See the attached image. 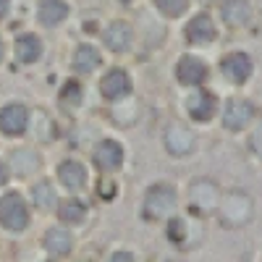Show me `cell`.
I'll return each instance as SVG.
<instances>
[{"instance_id":"6da1fadb","label":"cell","mask_w":262,"mask_h":262,"mask_svg":"<svg viewBox=\"0 0 262 262\" xmlns=\"http://www.w3.org/2000/svg\"><path fill=\"white\" fill-rule=\"evenodd\" d=\"M0 223L11 231H24L27 223H29V210L24 205V200L11 191V194H3L0 196Z\"/></svg>"},{"instance_id":"7a4b0ae2","label":"cell","mask_w":262,"mask_h":262,"mask_svg":"<svg viewBox=\"0 0 262 262\" xmlns=\"http://www.w3.org/2000/svg\"><path fill=\"white\" fill-rule=\"evenodd\" d=\"M173 207H176V191H173L170 186H152L144 196V217H149V221H158V217H165L173 212Z\"/></svg>"},{"instance_id":"3957f363","label":"cell","mask_w":262,"mask_h":262,"mask_svg":"<svg viewBox=\"0 0 262 262\" xmlns=\"http://www.w3.org/2000/svg\"><path fill=\"white\" fill-rule=\"evenodd\" d=\"M221 69H223V76L233 84H242L249 79L252 74V60L244 55V53H228L223 60H221Z\"/></svg>"},{"instance_id":"277c9868","label":"cell","mask_w":262,"mask_h":262,"mask_svg":"<svg viewBox=\"0 0 262 262\" xmlns=\"http://www.w3.org/2000/svg\"><path fill=\"white\" fill-rule=\"evenodd\" d=\"M131 90V81H128V74L121 71V69H113V71H107L100 81V92L107 97V100H121L126 97Z\"/></svg>"},{"instance_id":"5b68a950","label":"cell","mask_w":262,"mask_h":262,"mask_svg":"<svg viewBox=\"0 0 262 262\" xmlns=\"http://www.w3.org/2000/svg\"><path fill=\"white\" fill-rule=\"evenodd\" d=\"M27 128V107L24 105H8L0 111V131L11 137L24 134Z\"/></svg>"},{"instance_id":"8992f818","label":"cell","mask_w":262,"mask_h":262,"mask_svg":"<svg viewBox=\"0 0 262 262\" xmlns=\"http://www.w3.org/2000/svg\"><path fill=\"white\" fill-rule=\"evenodd\" d=\"M179 81L181 84H189V86H196V84H202L207 79V66L200 60V58H194V55H184L179 60Z\"/></svg>"},{"instance_id":"52a82bcc","label":"cell","mask_w":262,"mask_h":262,"mask_svg":"<svg viewBox=\"0 0 262 262\" xmlns=\"http://www.w3.org/2000/svg\"><path fill=\"white\" fill-rule=\"evenodd\" d=\"M121 160H123V149H121L118 142L105 139V142L97 144V149H95V165L100 170H116L121 165Z\"/></svg>"},{"instance_id":"ba28073f","label":"cell","mask_w":262,"mask_h":262,"mask_svg":"<svg viewBox=\"0 0 262 262\" xmlns=\"http://www.w3.org/2000/svg\"><path fill=\"white\" fill-rule=\"evenodd\" d=\"M252 121V105L244 102V100H231L226 105V113H223V126L231 128V131H238L244 128L247 123Z\"/></svg>"},{"instance_id":"9c48e42d","label":"cell","mask_w":262,"mask_h":262,"mask_svg":"<svg viewBox=\"0 0 262 262\" xmlns=\"http://www.w3.org/2000/svg\"><path fill=\"white\" fill-rule=\"evenodd\" d=\"M215 37V27H212V18L207 13H200L194 16L189 24H186V39L194 42V45H205Z\"/></svg>"},{"instance_id":"30bf717a","label":"cell","mask_w":262,"mask_h":262,"mask_svg":"<svg viewBox=\"0 0 262 262\" xmlns=\"http://www.w3.org/2000/svg\"><path fill=\"white\" fill-rule=\"evenodd\" d=\"M102 39H105V45L111 50L121 53V50H126L131 45V27L126 24V21H113V24L105 29Z\"/></svg>"},{"instance_id":"8fae6325","label":"cell","mask_w":262,"mask_h":262,"mask_svg":"<svg viewBox=\"0 0 262 262\" xmlns=\"http://www.w3.org/2000/svg\"><path fill=\"white\" fill-rule=\"evenodd\" d=\"M13 50H16V60H21V63H34L39 55H42V42L37 39V34H18L16 37V45H13Z\"/></svg>"},{"instance_id":"7c38bea8","label":"cell","mask_w":262,"mask_h":262,"mask_svg":"<svg viewBox=\"0 0 262 262\" xmlns=\"http://www.w3.org/2000/svg\"><path fill=\"white\" fill-rule=\"evenodd\" d=\"M66 16H69V6H66L63 0H42L39 8H37V18H39V24H45V27L60 24Z\"/></svg>"},{"instance_id":"4fadbf2b","label":"cell","mask_w":262,"mask_h":262,"mask_svg":"<svg viewBox=\"0 0 262 262\" xmlns=\"http://www.w3.org/2000/svg\"><path fill=\"white\" fill-rule=\"evenodd\" d=\"M165 144L173 155H186V152L194 147V137L189 128H181V126H170L168 134H165Z\"/></svg>"},{"instance_id":"5bb4252c","label":"cell","mask_w":262,"mask_h":262,"mask_svg":"<svg viewBox=\"0 0 262 262\" xmlns=\"http://www.w3.org/2000/svg\"><path fill=\"white\" fill-rule=\"evenodd\" d=\"M215 107H217V102H215V97L210 92H196L189 100V113H191L194 121H210L212 113H215Z\"/></svg>"},{"instance_id":"9a60e30c","label":"cell","mask_w":262,"mask_h":262,"mask_svg":"<svg viewBox=\"0 0 262 262\" xmlns=\"http://www.w3.org/2000/svg\"><path fill=\"white\" fill-rule=\"evenodd\" d=\"M221 13H223L226 24L242 27V24H247V18H249V3L247 0H223Z\"/></svg>"},{"instance_id":"2e32d148","label":"cell","mask_w":262,"mask_h":262,"mask_svg":"<svg viewBox=\"0 0 262 262\" xmlns=\"http://www.w3.org/2000/svg\"><path fill=\"white\" fill-rule=\"evenodd\" d=\"M71 233L69 231H63V228H50L48 236H45V249L55 257H63V254H69L71 252Z\"/></svg>"},{"instance_id":"e0dca14e","label":"cell","mask_w":262,"mask_h":262,"mask_svg":"<svg viewBox=\"0 0 262 262\" xmlns=\"http://www.w3.org/2000/svg\"><path fill=\"white\" fill-rule=\"evenodd\" d=\"M58 179L69 186V189H81L84 181H86V173H84V168H81L79 163L66 160V163L58 165Z\"/></svg>"},{"instance_id":"ac0fdd59","label":"cell","mask_w":262,"mask_h":262,"mask_svg":"<svg viewBox=\"0 0 262 262\" xmlns=\"http://www.w3.org/2000/svg\"><path fill=\"white\" fill-rule=\"evenodd\" d=\"M100 63H102V58H100L97 48H92V45H79V48H76V53H74V66H76L81 74L95 71Z\"/></svg>"},{"instance_id":"d6986e66","label":"cell","mask_w":262,"mask_h":262,"mask_svg":"<svg viewBox=\"0 0 262 262\" xmlns=\"http://www.w3.org/2000/svg\"><path fill=\"white\" fill-rule=\"evenodd\" d=\"M58 217L66 223H84L86 217V207L79 202V200H66L58 205Z\"/></svg>"},{"instance_id":"ffe728a7","label":"cell","mask_w":262,"mask_h":262,"mask_svg":"<svg viewBox=\"0 0 262 262\" xmlns=\"http://www.w3.org/2000/svg\"><path fill=\"white\" fill-rule=\"evenodd\" d=\"M37 155L34 152H29V149H18V152H13V168H16V173L18 176H29V173H34L37 170Z\"/></svg>"},{"instance_id":"44dd1931","label":"cell","mask_w":262,"mask_h":262,"mask_svg":"<svg viewBox=\"0 0 262 262\" xmlns=\"http://www.w3.org/2000/svg\"><path fill=\"white\" fill-rule=\"evenodd\" d=\"M226 215L233 223L244 221V217L249 215V200L247 196H231V200H226Z\"/></svg>"},{"instance_id":"7402d4cb","label":"cell","mask_w":262,"mask_h":262,"mask_svg":"<svg viewBox=\"0 0 262 262\" xmlns=\"http://www.w3.org/2000/svg\"><path fill=\"white\" fill-rule=\"evenodd\" d=\"M155 3H158V8H160L165 16H173V18L181 16V13L189 8V0H155Z\"/></svg>"},{"instance_id":"603a6c76","label":"cell","mask_w":262,"mask_h":262,"mask_svg":"<svg viewBox=\"0 0 262 262\" xmlns=\"http://www.w3.org/2000/svg\"><path fill=\"white\" fill-rule=\"evenodd\" d=\"M34 202H37V207H53L55 196H53V189H50L48 181H42V184L34 186Z\"/></svg>"},{"instance_id":"cb8c5ba5","label":"cell","mask_w":262,"mask_h":262,"mask_svg":"<svg viewBox=\"0 0 262 262\" xmlns=\"http://www.w3.org/2000/svg\"><path fill=\"white\" fill-rule=\"evenodd\" d=\"M60 97H63L66 102H79V100H81V86H79V84H74V81H69Z\"/></svg>"},{"instance_id":"d4e9b609","label":"cell","mask_w":262,"mask_h":262,"mask_svg":"<svg viewBox=\"0 0 262 262\" xmlns=\"http://www.w3.org/2000/svg\"><path fill=\"white\" fill-rule=\"evenodd\" d=\"M168 233H170V238H173V242H181V238H184V233H186V226H184V221H179V217H176V221L170 223Z\"/></svg>"},{"instance_id":"484cf974","label":"cell","mask_w":262,"mask_h":262,"mask_svg":"<svg viewBox=\"0 0 262 262\" xmlns=\"http://www.w3.org/2000/svg\"><path fill=\"white\" fill-rule=\"evenodd\" d=\"M252 147H254V152L262 158V123L257 126V131H254V137H252Z\"/></svg>"},{"instance_id":"4316f807","label":"cell","mask_w":262,"mask_h":262,"mask_svg":"<svg viewBox=\"0 0 262 262\" xmlns=\"http://www.w3.org/2000/svg\"><path fill=\"white\" fill-rule=\"evenodd\" d=\"M113 262H134V259H131V254H126V252H118L113 257Z\"/></svg>"},{"instance_id":"83f0119b","label":"cell","mask_w":262,"mask_h":262,"mask_svg":"<svg viewBox=\"0 0 262 262\" xmlns=\"http://www.w3.org/2000/svg\"><path fill=\"white\" fill-rule=\"evenodd\" d=\"M6 181H8V170H6V165H3V163H0V186H3Z\"/></svg>"},{"instance_id":"f1b7e54d","label":"cell","mask_w":262,"mask_h":262,"mask_svg":"<svg viewBox=\"0 0 262 262\" xmlns=\"http://www.w3.org/2000/svg\"><path fill=\"white\" fill-rule=\"evenodd\" d=\"M8 6H11V0H0V18L8 13Z\"/></svg>"},{"instance_id":"f546056e","label":"cell","mask_w":262,"mask_h":262,"mask_svg":"<svg viewBox=\"0 0 262 262\" xmlns=\"http://www.w3.org/2000/svg\"><path fill=\"white\" fill-rule=\"evenodd\" d=\"M0 58H3V42H0Z\"/></svg>"},{"instance_id":"4dcf8cb0","label":"cell","mask_w":262,"mask_h":262,"mask_svg":"<svg viewBox=\"0 0 262 262\" xmlns=\"http://www.w3.org/2000/svg\"><path fill=\"white\" fill-rule=\"evenodd\" d=\"M50 262H53V259H50Z\"/></svg>"}]
</instances>
